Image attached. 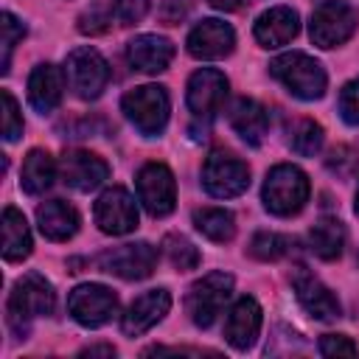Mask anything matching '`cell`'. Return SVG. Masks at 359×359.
<instances>
[{
	"label": "cell",
	"mask_w": 359,
	"mask_h": 359,
	"mask_svg": "<svg viewBox=\"0 0 359 359\" xmlns=\"http://www.w3.org/2000/svg\"><path fill=\"white\" fill-rule=\"evenodd\" d=\"M297 31H300V17L289 6H275V8L264 11L252 28L261 48H280V45L292 42L297 36Z\"/></svg>",
	"instance_id": "d6986e66"
},
{
	"label": "cell",
	"mask_w": 359,
	"mask_h": 359,
	"mask_svg": "<svg viewBox=\"0 0 359 359\" xmlns=\"http://www.w3.org/2000/svg\"><path fill=\"white\" fill-rule=\"evenodd\" d=\"M53 306H56V294H53L50 280H45L39 272H28L14 283V289L8 294V303H6L8 328L20 339H25L31 331V323L36 317L53 314Z\"/></svg>",
	"instance_id": "6da1fadb"
},
{
	"label": "cell",
	"mask_w": 359,
	"mask_h": 359,
	"mask_svg": "<svg viewBox=\"0 0 359 359\" xmlns=\"http://www.w3.org/2000/svg\"><path fill=\"white\" fill-rule=\"evenodd\" d=\"M36 224H39V233L50 241H67L76 236L79 230V210L62 199H50V202H42L36 208Z\"/></svg>",
	"instance_id": "603a6c76"
},
{
	"label": "cell",
	"mask_w": 359,
	"mask_h": 359,
	"mask_svg": "<svg viewBox=\"0 0 359 359\" xmlns=\"http://www.w3.org/2000/svg\"><path fill=\"white\" fill-rule=\"evenodd\" d=\"M95 224L107 236H126L137 227V205L126 188H107L95 202Z\"/></svg>",
	"instance_id": "7c38bea8"
},
{
	"label": "cell",
	"mask_w": 359,
	"mask_h": 359,
	"mask_svg": "<svg viewBox=\"0 0 359 359\" xmlns=\"http://www.w3.org/2000/svg\"><path fill=\"white\" fill-rule=\"evenodd\" d=\"M188 53L194 59H224L236 48V31L222 20H202L188 34Z\"/></svg>",
	"instance_id": "2e32d148"
},
{
	"label": "cell",
	"mask_w": 359,
	"mask_h": 359,
	"mask_svg": "<svg viewBox=\"0 0 359 359\" xmlns=\"http://www.w3.org/2000/svg\"><path fill=\"white\" fill-rule=\"evenodd\" d=\"M31 230L25 216L17 208H6L3 210V258L6 261H22L31 255Z\"/></svg>",
	"instance_id": "484cf974"
},
{
	"label": "cell",
	"mask_w": 359,
	"mask_h": 359,
	"mask_svg": "<svg viewBox=\"0 0 359 359\" xmlns=\"http://www.w3.org/2000/svg\"><path fill=\"white\" fill-rule=\"evenodd\" d=\"M70 317L84 328H101L118 314V294L104 283H81L67 297Z\"/></svg>",
	"instance_id": "30bf717a"
},
{
	"label": "cell",
	"mask_w": 359,
	"mask_h": 359,
	"mask_svg": "<svg viewBox=\"0 0 359 359\" xmlns=\"http://www.w3.org/2000/svg\"><path fill=\"white\" fill-rule=\"evenodd\" d=\"M230 126L244 143L261 146L264 135L269 132V112L255 98H238L230 107Z\"/></svg>",
	"instance_id": "7402d4cb"
},
{
	"label": "cell",
	"mask_w": 359,
	"mask_h": 359,
	"mask_svg": "<svg viewBox=\"0 0 359 359\" xmlns=\"http://www.w3.org/2000/svg\"><path fill=\"white\" fill-rule=\"evenodd\" d=\"M213 8H219V11H236L238 6H241V0H208Z\"/></svg>",
	"instance_id": "f35d334b"
},
{
	"label": "cell",
	"mask_w": 359,
	"mask_h": 359,
	"mask_svg": "<svg viewBox=\"0 0 359 359\" xmlns=\"http://www.w3.org/2000/svg\"><path fill=\"white\" fill-rule=\"evenodd\" d=\"M202 185L210 196L216 199H230V196H238L247 191L250 185V168L244 160H238L236 154L224 151V149H216L205 157V165H202Z\"/></svg>",
	"instance_id": "ba28073f"
},
{
	"label": "cell",
	"mask_w": 359,
	"mask_h": 359,
	"mask_svg": "<svg viewBox=\"0 0 359 359\" xmlns=\"http://www.w3.org/2000/svg\"><path fill=\"white\" fill-rule=\"evenodd\" d=\"M59 171H62L65 185H70L73 191H81V194L95 191L109 177L107 160L98 157V154H93V151H84V149H70L62 157Z\"/></svg>",
	"instance_id": "9a60e30c"
},
{
	"label": "cell",
	"mask_w": 359,
	"mask_h": 359,
	"mask_svg": "<svg viewBox=\"0 0 359 359\" xmlns=\"http://www.w3.org/2000/svg\"><path fill=\"white\" fill-rule=\"evenodd\" d=\"M65 79H67V87L73 90L76 98L95 101L109 84V65L95 48H90V45L76 48L67 53Z\"/></svg>",
	"instance_id": "8992f818"
},
{
	"label": "cell",
	"mask_w": 359,
	"mask_h": 359,
	"mask_svg": "<svg viewBox=\"0 0 359 359\" xmlns=\"http://www.w3.org/2000/svg\"><path fill=\"white\" fill-rule=\"evenodd\" d=\"M323 140H325L323 126L309 121V118H297V121H292L286 126V143L300 157H314L323 149Z\"/></svg>",
	"instance_id": "83f0119b"
},
{
	"label": "cell",
	"mask_w": 359,
	"mask_h": 359,
	"mask_svg": "<svg viewBox=\"0 0 359 359\" xmlns=\"http://www.w3.org/2000/svg\"><path fill=\"white\" fill-rule=\"evenodd\" d=\"M0 98H3V140L14 143L22 135V112H20V107L8 90H3Z\"/></svg>",
	"instance_id": "1f68e13d"
},
{
	"label": "cell",
	"mask_w": 359,
	"mask_h": 359,
	"mask_svg": "<svg viewBox=\"0 0 359 359\" xmlns=\"http://www.w3.org/2000/svg\"><path fill=\"white\" fill-rule=\"evenodd\" d=\"M359 25V11L348 0H323L309 22V36L317 48H337L353 36Z\"/></svg>",
	"instance_id": "5b68a950"
},
{
	"label": "cell",
	"mask_w": 359,
	"mask_h": 359,
	"mask_svg": "<svg viewBox=\"0 0 359 359\" xmlns=\"http://www.w3.org/2000/svg\"><path fill=\"white\" fill-rule=\"evenodd\" d=\"M227 79L224 73L213 70V67H202L196 70L191 79H188V90H185V101H188V109L196 115V118H213L224 98H227Z\"/></svg>",
	"instance_id": "5bb4252c"
},
{
	"label": "cell",
	"mask_w": 359,
	"mask_h": 359,
	"mask_svg": "<svg viewBox=\"0 0 359 359\" xmlns=\"http://www.w3.org/2000/svg\"><path fill=\"white\" fill-rule=\"evenodd\" d=\"M171 309V294L168 289H149L140 297H135L121 320V331L126 337H140L151 325H157Z\"/></svg>",
	"instance_id": "e0dca14e"
},
{
	"label": "cell",
	"mask_w": 359,
	"mask_h": 359,
	"mask_svg": "<svg viewBox=\"0 0 359 359\" xmlns=\"http://www.w3.org/2000/svg\"><path fill=\"white\" fill-rule=\"evenodd\" d=\"M292 238L283 236V233H272V230H261L252 236L250 241V255L258 258V261H278L283 255L292 252Z\"/></svg>",
	"instance_id": "f546056e"
},
{
	"label": "cell",
	"mask_w": 359,
	"mask_h": 359,
	"mask_svg": "<svg viewBox=\"0 0 359 359\" xmlns=\"http://www.w3.org/2000/svg\"><path fill=\"white\" fill-rule=\"evenodd\" d=\"M194 227L210 241H230L236 236V216L224 208L194 210Z\"/></svg>",
	"instance_id": "4316f807"
},
{
	"label": "cell",
	"mask_w": 359,
	"mask_h": 359,
	"mask_svg": "<svg viewBox=\"0 0 359 359\" xmlns=\"http://www.w3.org/2000/svg\"><path fill=\"white\" fill-rule=\"evenodd\" d=\"M339 115L345 123L359 126V79L348 81L339 93Z\"/></svg>",
	"instance_id": "836d02e7"
},
{
	"label": "cell",
	"mask_w": 359,
	"mask_h": 359,
	"mask_svg": "<svg viewBox=\"0 0 359 359\" xmlns=\"http://www.w3.org/2000/svg\"><path fill=\"white\" fill-rule=\"evenodd\" d=\"M309 194H311V185H309L306 171H300L292 163H280V165H275L266 174L261 199H264V208L269 213H275V216H294L309 202Z\"/></svg>",
	"instance_id": "3957f363"
},
{
	"label": "cell",
	"mask_w": 359,
	"mask_h": 359,
	"mask_svg": "<svg viewBox=\"0 0 359 359\" xmlns=\"http://www.w3.org/2000/svg\"><path fill=\"white\" fill-rule=\"evenodd\" d=\"M56 180V163L53 157L45 151V149H31L25 163H22V171H20V188L31 196L36 194H45Z\"/></svg>",
	"instance_id": "d4e9b609"
},
{
	"label": "cell",
	"mask_w": 359,
	"mask_h": 359,
	"mask_svg": "<svg viewBox=\"0 0 359 359\" xmlns=\"http://www.w3.org/2000/svg\"><path fill=\"white\" fill-rule=\"evenodd\" d=\"M95 266L107 275L123 280H143L157 266V250L149 241H132L121 247H109L95 258Z\"/></svg>",
	"instance_id": "9c48e42d"
},
{
	"label": "cell",
	"mask_w": 359,
	"mask_h": 359,
	"mask_svg": "<svg viewBox=\"0 0 359 359\" xmlns=\"http://www.w3.org/2000/svg\"><path fill=\"white\" fill-rule=\"evenodd\" d=\"M112 6L109 8H90V11H84L81 17H79V31L81 34H104L107 28H109V22H112Z\"/></svg>",
	"instance_id": "e575fe53"
},
{
	"label": "cell",
	"mask_w": 359,
	"mask_h": 359,
	"mask_svg": "<svg viewBox=\"0 0 359 359\" xmlns=\"http://www.w3.org/2000/svg\"><path fill=\"white\" fill-rule=\"evenodd\" d=\"M174 59V45L157 34H140L126 45V62L140 73H163Z\"/></svg>",
	"instance_id": "ffe728a7"
},
{
	"label": "cell",
	"mask_w": 359,
	"mask_h": 359,
	"mask_svg": "<svg viewBox=\"0 0 359 359\" xmlns=\"http://www.w3.org/2000/svg\"><path fill=\"white\" fill-rule=\"evenodd\" d=\"M289 280H292V289H294V294H297V303L314 317V320H337L339 317V300L334 297V292L317 278V275H311L303 264H297L294 269H292V275H289Z\"/></svg>",
	"instance_id": "4fadbf2b"
},
{
	"label": "cell",
	"mask_w": 359,
	"mask_h": 359,
	"mask_svg": "<svg viewBox=\"0 0 359 359\" xmlns=\"http://www.w3.org/2000/svg\"><path fill=\"white\" fill-rule=\"evenodd\" d=\"M121 109L126 115V121L146 137H157L165 123H168V93L160 84H140L132 87L123 98H121Z\"/></svg>",
	"instance_id": "277c9868"
},
{
	"label": "cell",
	"mask_w": 359,
	"mask_h": 359,
	"mask_svg": "<svg viewBox=\"0 0 359 359\" xmlns=\"http://www.w3.org/2000/svg\"><path fill=\"white\" fill-rule=\"evenodd\" d=\"M135 185H137V199L149 210V216L163 219V216H168L174 210V205H177V182H174V174H171L168 165L146 163L137 171Z\"/></svg>",
	"instance_id": "8fae6325"
},
{
	"label": "cell",
	"mask_w": 359,
	"mask_h": 359,
	"mask_svg": "<svg viewBox=\"0 0 359 359\" xmlns=\"http://www.w3.org/2000/svg\"><path fill=\"white\" fill-rule=\"evenodd\" d=\"M233 294V275L227 272H208L205 278H199L185 297V309L191 314V323L199 328H210L216 323V317L222 314L224 303Z\"/></svg>",
	"instance_id": "52a82bcc"
},
{
	"label": "cell",
	"mask_w": 359,
	"mask_h": 359,
	"mask_svg": "<svg viewBox=\"0 0 359 359\" xmlns=\"http://www.w3.org/2000/svg\"><path fill=\"white\" fill-rule=\"evenodd\" d=\"M345 247V227L334 216H323L309 230V250L323 261H337Z\"/></svg>",
	"instance_id": "cb8c5ba5"
},
{
	"label": "cell",
	"mask_w": 359,
	"mask_h": 359,
	"mask_svg": "<svg viewBox=\"0 0 359 359\" xmlns=\"http://www.w3.org/2000/svg\"><path fill=\"white\" fill-rule=\"evenodd\" d=\"M62 93H65V73L45 62V65H36L28 76V104L39 112V115H48L59 107L62 101Z\"/></svg>",
	"instance_id": "44dd1931"
},
{
	"label": "cell",
	"mask_w": 359,
	"mask_h": 359,
	"mask_svg": "<svg viewBox=\"0 0 359 359\" xmlns=\"http://www.w3.org/2000/svg\"><path fill=\"white\" fill-rule=\"evenodd\" d=\"M191 11V3L188 0H163L160 3V20L165 25H180Z\"/></svg>",
	"instance_id": "8d00e7d4"
},
{
	"label": "cell",
	"mask_w": 359,
	"mask_h": 359,
	"mask_svg": "<svg viewBox=\"0 0 359 359\" xmlns=\"http://www.w3.org/2000/svg\"><path fill=\"white\" fill-rule=\"evenodd\" d=\"M269 73L300 101H317L323 98L325 87H328V76L323 70V65L300 50H289L280 53L269 62Z\"/></svg>",
	"instance_id": "7a4b0ae2"
},
{
	"label": "cell",
	"mask_w": 359,
	"mask_h": 359,
	"mask_svg": "<svg viewBox=\"0 0 359 359\" xmlns=\"http://www.w3.org/2000/svg\"><path fill=\"white\" fill-rule=\"evenodd\" d=\"M320 353L323 356H356L359 348L351 342V337L345 334H325L320 339Z\"/></svg>",
	"instance_id": "d590c367"
},
{
	"label": "cell",
	"mask_w": 359,
	"mask_h": 359,
	"mask_svg": "<svg viewBox=\"0 0 359 359\" xmlns=\"http://www.w3.org/2000/svg\"><path fill=\"white\" fill-rule=\"evenodd\" d=\"M112 14L118 25H137L149 14V0H115Z\"/></svg>",
	"instance_id": "d6a6232c"
},
{
	"label": "cell",
	"mask_w": 359,
	"mask_h": 359,
	"mask_svg": "<svg viewBox=\"0 0 359 359\" xmlns=\"http://www.w3.org/2000/svg\"><path fill=\"white\" fill-rule=\"evenodd\" d=\"M163 252H165L168 264H171L174 269H180V272L196 269L199 261H202V255H199V250L194 247V241L185 238V236H180V233H168V236L163 238Z\"/></svg>",
	"instance_id": "f1b7e54d"
},
{
	"label": "cell",
	"mask_w": 359,
	"mask_h": 359,
	"mask_svg": "<svg viewBox=\"0 0 359 359\" xmlns=\"http://www.w3.org/2000/svg\"><path fill=\"white\" fill-rule=\"evenodd\" d=\"M81 356H115V348L112 345H90L81 351Z\"/></svg>",
	"instance_id": "74e56055"
},
{
	"label": "cell",
	"mask_w": 359,
	"mask_h": 359,
	"mask_svg": "<svg viewBox=\"0 0 359 359\" xmlns=\"http://www.w3.org/2000/svg\"><path fill=\"white\" fill-rule=\"evenodd\" d=\"M25 36V25L22 20H17L11 11H3L0 14V73H8V65H11V53H14V45Z\"/></svg>",
	"instance_id": "4dcf8cb0"
},
{
	"label": "cell",
	"mask_w": 359,
	"mask_h": 359,
	"mask_svg": "<svg viewBox=\"0 0 359 359\" xmlns=\"http://www.w3.org/2000/svg\"><path fill=\"white\" fill-rule=\"evenodd\" d=\"M353 210H356V216H359V188H356V202H353Z\"/></svg>",
	"instance_id": "ab89813d"
},
{
	"label": "cell",
	"mask_w": 359,
	"mask_h": 359,
	"mask_svg": "<svg viewBox=\"0 0 359 359\" xmlns=\"http://www.w3.org/2000/svg\"><path fill=\"white\" fill-rule=\"evenodd\" d=\"M261 306L255 297H238L230 311H227V320H224V339L236 348V351H247L252 348V342L258 339L261 334Z\"/></svg>",
	"instance_id": "ac0fdd59"
}]
</instances>
